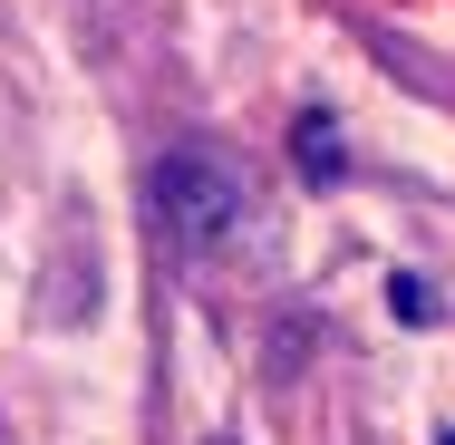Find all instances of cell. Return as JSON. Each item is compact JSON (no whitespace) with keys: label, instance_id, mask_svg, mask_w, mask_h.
<instances>
[{"label":"cell","instance_id":"cell-1","mask_svg":"<svg viewBox=\"0 0 455 445\" xmlns=\"http://www.w3.org/2000/svg\"><path fill=\"white\" fill-rule=\"evenodd\" d=\"M146 223H156V242L175 262H204V252H223L252 223V184L213 146H175V155L146 165Z\"/></svg>","mask_w":455,"mask_h":445},{"label":"cell","instance_id":"cell-2","mask_svg":"<svg viewBox=\"0 0 455 445\" xmlns=\"http://www.w3.org/2000/svg\"><path fill=\"white\" fill-rule=\"evenodd\" d=\"M300 175H310V184H339V175H349V155H339V126H330L320 107L300 116Z\"/></svg>","mask_w":455,"mask_h":445},{"label":"cell","instance_id":"cell-3","mask_svg":"<svg viewBox=\"0 0 455 445\" xmlns=\"http://www.w3.org/2000/svg\"><path fill=\"white\" fill-rule=\"evenodd\" d=\"M387 300H397V320H407V330H427V320H436V290H427L417 271H397V281H387Z\"/></svg>","mask_w":455,"mask_h":445},{"label":"cell","instance_id":"cell-4","mask_svg":"<svg viewBox=\"0 0 455 445\" xmlns=\"http://www.w3.org/2000/svg\"><path fill=\"white\" fill-rule=\"evenodd\" d=\"M436 445H455V426H446V436H436Z\"/></svg>","mask_w":455,"mask_h":445}]
</instances>
